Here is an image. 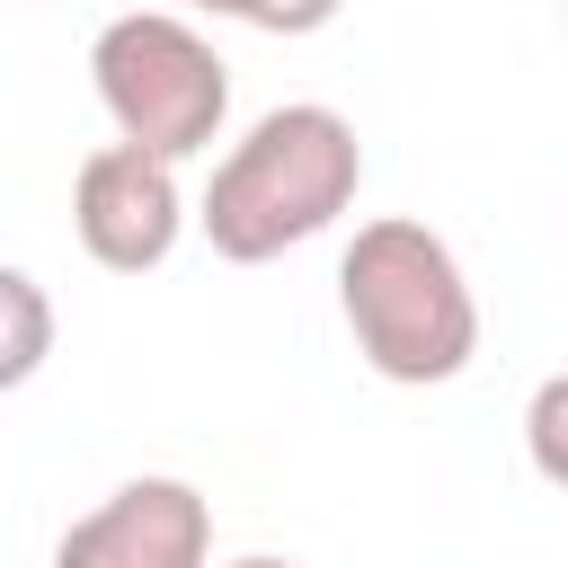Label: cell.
I'll return each instance as SVG.
<instances>
[{
  "label": "cell",
  "instance_id": "277c9868",
  "mask_svg": "<svg viewBox=\"0 0 568 568\" xmlns=\"http://www.w3.org/2000/svg\"><path fill=\"white\" fill-rule=\"evenodd\" d=\"M71 231L106 275H151L169 266L178 231H186V195H178V160H151L142 142H98L71 178Z\"/></svg>",
  "mask_w": 568,
  "mask_h": 568
},
{
  "label": "cell",
  "instance_id": "9c48e42d",
  "mask_svg": "<svg viewBox=\"0 0 568 568\" xmlns=\"http://www.w3.org/2000/svg\"><path fill=\"white\" fill-rule=\"evenodd\" d=\"M231 568H293V559H275V550H248V559H231Z\"/></svg>",
  "mask_w": 568,
  "mask_h": 568
},
{
  "label": "cell",
  "instance_id": "5b68a950",
  "mask_svg": "<svg viewBox=\"0 0 568 568\" xmlns=\"http://www.w3.org/2000/svg\"><path fill=\"white\" fill-rule=\"evenodd\" d=\"M204 550H213V506L186 479L142 470L53 541V568H204Z\"/></svg>",
  "mask_w": 568,
  "mask_h": 568
},
{
  "label": "cell",
  "instance_id": "6da1fadb",
  "mask_svg": "<svg viewBox=\"0 0 568 568\" xmlns=\"http://www.w3.org/2000/svg\"><path fill=\"white\" fill-rule=\"evenodd\" d=\"M355 186H364V142H355V124H346L337 106H320V98H293V106H266V115L213 160L195 222H204L213 257L266 266V257L320 240V231L355 204Z\"/></svg>",
  "mask_w": 568,
  "mask_h": 568
},
{
  "label": "cell",
  "instance_id": "8992f818",
  "mask_svg": "<svg viewBox=\"0 0 568 568\" xmlns=\"http://www.w3.org/2000/svg\"><path fill=\"white\" fill-rule=\"evenodd\" d=\"M53 355V293L27 266H0V390L36 382Z\"/></svg>",
  "mask_w": 568,
  "mask_h": 568
},
{
  "label": "cell",
  "instance_id": "52a82bcc",
  "mask_svg": "<svg viewBox=\"0 0 568 568\" xmlns=\"http://www.w3.org/2000/svg\"><path fill=\"white\" fill-rule=\"evenodd\" d=\"M195 9H213V18H240V27H257V36H320L346 0H195Z\"/></svg>",
  "mask_w": 568,
  "mask_h": 568
},
{
  "label": "cell",
  "instance_id": "7a4b0ae2",
  "mask_svg": "<svg viewBox=\"0 0 568 568\" xmlns=\"http://www.w3.org/2000/svg\"><path fill=\"white\" fill-rule=\"evenodd\" d=\"M337 311L364 346V364L382 382H453L470 355H479V302H470V275L462 257L408 222V213H382L346 240L337 257Z\"/></svg>",
  "mask_w": 568,
  "mask_h": 568
},
{
  "label": "cell",
  "instance_id": "ba28073f",
  "mask_svg": "<svg viewBox=\"0 0 568 568\" xmlns=\"http://www.w3.org/2000/svg\"><path fill=\"white\" fill-rule=\"evenodd\" d=\"M559 408H568V382H541V399H532V453H541L550 479H559Z\"/></svg>",
  "mask_w": 568,
  "mask_h": 568
},
{
  "label": "cell",
  "instance_id": "3957f363",
  "mask_svg": "<svg viewBox=\"0 0 568 568\" xmlns=\"http://www.w3.org/2000/svg\"><path fill=\"white\" fill-rule=\"evenodd\" d=\"M89 80L98 106L115 115V142H142L151 160H195L213 151L222 115H231V71L222 53L169 18V9H124L98 27L89 44Z\"/></svg>",
  "mask_w": 568,
  "mask_h": 568
}]
</instances>
